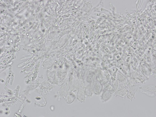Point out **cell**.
<instances>
[{
    "instance_id": "6da1fadb",
    "label": "cell",
    "mask_w": 156,
    "mask_h": 117,
    "mask_svg": "<svg viewBox=\"0 0 156 117\" xmlns=\"http://www.w3.org/2000/svg\"><path fill=\"white\" fill-rule=\"evenodd\" d=\"M140 92L151 97H156V86L149 84L140 87Z\"/></svg>"
},
{
    "instance_id": "7a4b0ae2",
    "label": "cell",
    "mask_w": 156,
    "mask_h": 117,
    "mask_svg": "<svg viewBox=\"0 0 156 117\" xmlns=\"http://www.w3.org/2000/svg\"><path fill=\"white\" fill-rule=\"evenodd\" d=\"M140 92V87L130 86L129 90H127V97L128 99L132 101V99L135 97V93Z\"/></svg>"
},
{
    "instance_id": "3957f363",
    "label": "cell",
    "mask_w": 156,
    "mask_h": 117,
    "mask_svg": "<svg viewBox=\"0 0 156 117\" xmlns=\"http://www.w3.org/2000/svg\"><path fill=\"white\" fill-rule=\"evenodd\" d=\"M115 92L117 96L123 97V98H126L127 97V90L125 87L119 84L116 89Z\"/></svg>"
},
{
    "instance_id": "277c9868",
    "label": "cell",
    "mask_w": 156,
    "mask_h": 117,
    "mask_svg": "<svg viewBox=\"0 0 156 117\" xmlns=\"http://www.w3.org/2000/svg\"><path fill=\"white\" fill-rule=\"evenodd\" d=\"M116 80L119 85L124 87H126L127 85V81L126 78L119 73L117 75Z\"/></svg>"
},
{
    "instance_id": "5b68a950",
    "label": "cell",
    "mask_w": 156,
    "mask_h": 117,
    "mask_svg": "<svg viewBox=\"0 0 156 117\" xmlns=\"http://www.w3.org/2000/svg\"><path fill=\"white\" fill-rule=\"evenodd\" d=\"M112 96L111 95L108 91H106L103 93V99L105 101L108 100Z\"/></svg>"
},
{
    "instance_id": "8992f818",
    "label": "cell",
    "mask_w": 156,
    "mask_h": 117,
    "mask_svg": "<svg viewBox=\"0 0 156 117\" xmlns=\"http://www.w3.org/2000/svg\"><path fill=\"white\" fill-rule=\"evenodd\" d=\"M115 92L116 89L114 86H113L112 85L110 88V90H109V92L111 94Z\"/></svg>"
},
{
    "instance_id": "52a82bcc",
    "label": "cell",
    "mask_w": 156,
    "mask_h": 117,
    "mask_svg": "<svg viewBox=\"0 0 156 117\" xmlns=\"http://www.w3.org/2000/svg\"><path fill=\"white\" fill-rule=\"evenodd\" d=\"M119 84H118V83L116 80L114 81V84H113L112 86L116 90L117 88L118 87Z\"/></svg>"
}]
</instances>
